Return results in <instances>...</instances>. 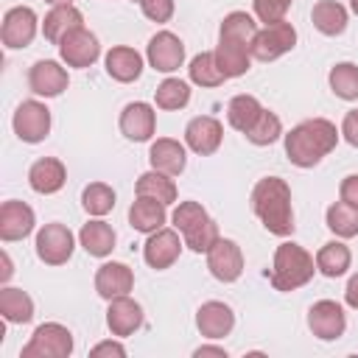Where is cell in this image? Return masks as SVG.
Returning a JSON list of instances; mask_svg holds the SVG:
<instances>
[{
	"label": "cell",
	"mask_w": 358,
	"mask_h": 358,
	"mask_svg": "<svg viewBox=\"0 0 358 358\" xmlns=\"http://www.w3.org/2000/svg\"><path fill=\"white\" fill-rule=\"evenodd\" d=\"M338 196H341L344 201H350V204H358V173H350V176L341 179Z\"/></svg>",
	"instance_id": "ee69618b"
},
{
	"label": "cell",
	"mask_w": 358,
	"mask_h": 358,
	"mask_svg": "<svg viewBox=\"0 0 358 358\" xmlns=\"http://www.w3.org/2000/svg\"><path fill=\"white\" fill-rule=\"evenodd\" d=\"M36 22H39V20H36L34 8H28V6H14V8H8L6 17H3V31H0L3 45L11 48V50L28 48V45L34 42V36H36Z\"/></svg>",
	"instance_id": "4fadbf2b"
},
{
	"label": "cell",
	"mask_w": 358,
	"mask_h": 358,
	"mask_svg": "<svg viewBox=\"0 0 358 358\" xmlns=\"http://www.w3.org/2000/svg\"><path fill=\"white\" fill-rule=\"evenodd\" d=\"M90 355H92V358H101V355H117V358H123V355H126V347H123L120 341H101V344L92 347Z\"/></svg>",
	"instance_id": "f6af8a7d"
},
{
	"label": "cell",
	"mask_w": 358,
	"mask_h": 358,
	"mask_svg": "<svg viewBox=\"0 0 358 358\" xmlns=\"http://www.w3.org/2000/svg\"><path fill=\"white\" fill-rule=\"evenodd\" d=\"M154 101H157L159 109H182L190 101V87L182 78H165L154 90Z\"/></svg>",
	"instance_id": "8d00e7d4"
},
{
	"label": "cell",
	"mask_w": 358,
	"mask_h": 358,
	"mask_svg": "<svg viewBox=\"0 0 358 358\" xmlns=\"http://www.w3.org/2000/svg\"><path fill=\"white\" fill-rule=\"evenodd\" d=\"M252 210L271 235L288 238L296 227L291 210V187L280 176H266L252 187Z\"/></svg>",
	"instance_id": "7a4b0ae2"
},
{
	"label": "cell",
	"mask_w": 358,
	"mask_h": 358,
	"mask_svg": "<svg viewBox=\"0 0 358 358\" xmlns=\"http://www.w3.org/2000/svg\"><path fill=\"white\" fill-rule=\"evenodd\" d=\"M330 90L344 101H355L358 98V64L352 62L336 64L330 70Z\"/></svg>",
	"instance_id": "74e56055"
},
{
	"label": "cell",
	"mask_w": 358,
	"mask_h": 358,
	"mask_svg": "<svg viewBox=\"0 0 358 358\" xmlns=\"http://www.w3.org/2000/svg\"><path fill=\"white\" fill-rule=\"evenodd\" d=\"M324 221H327V229L338 238H355L358 235V204H350V201H336L327 207L324 213Z\"/></svg>",
	"instance_id": "4dcf8cb0"
},
{
	"label": "cell",
	"mask_w": 358,
	"mask_h": 358,
	"mask_svg": "<svg viewBox=\"0 0 358 358\" xmlns=\"http://www.w3.org/2000/svg\"><path fill=\"white\" fill-rule=\"evenodd\" d=\"M280 134H282V123H280V117H277L274 112L263 109L260 117H257V120L252 123V129L246 131V140L255 143V145H271L274 140H280Z\"/></svg>",
	"instance_id": "ab89813d"
},
{
	"label": "cell",
	"mask_w": 358,
	"mask_h": 358,
	"mask_svg": "<svg viewBox=\"0 0 358 358\" xmlns=\"http://www.w3.org/2000/svg\"><path fill=\"white\" fill-rule=\"evenodd\" d=\"M134 288V274L126 263H103L98 271H95V291L98 296L103 299H115V296H123Z\"/></svg>",
	"instance_id": "44dd1931"
},
{
	"label": "cell",
	"mask_w": 358,
	"mask_h": 358,
	"mask_svg": "<svg viewBox=\"0 0 358 358\" xmlns=\"http://www.w3.org/2000/svg\"><path fill=\"white\" fill-rule=\"evenodd\" d=\"M157 129V112L143 103V101H134V103H126L123 112H120V131L134 140V143H145Z\"/></svg>",
	"instance_id": "ffe728a7"
},
{
	"label": "cell",
	"mask_w": 358,
	"mask_h": 358,
	"mask_svg": "<svg viewBox=\"0 0 358 358\" xmlns=\"http://www.w3.org/2000/svg\"><path fill=\"white\" fill-rule=\"evenodd\" d=\"M336 143H338L336 123L324 117H310V120L296 123L285 134V157L296 168H313L336 148Z\"/></svg>",
	"instance_id": "6da1fadb"
},
{
	"label": "cell",
	"mask_w": 358,
	"mask_h": 358,
	"mask_svg": "<svg viewBox=\"0 0 358 358\" xmlns=\"http://www.w3.org/2000/svg\"><path fill=\"white\" fill-rule=\"evenodd\" d=\"M196 358H204V355H215V358H227V350L224 347H210V344H204V347H199L196 352H193Z\"/></svg>",
	"instance_id": "7dc6e473"
},
{
	"label": "cell",
	"mask_w": 358,
	"mask_h": 358,
	"mask_svg": "<svg viewBox=\"0 0 358 358\" xmlns=\"http://www.w3.org/2000/svg\"><path fill=\"white\" fill-rule=\"evenodd\" d=\"M129 224L137 232H148V235L157 232L165 224V204L157 199L137 196V201H131V207H129Z\"/></svg>",
	"instance_id": "4316f807"
},
{
	"label": "cell",
	"mask_w": 358,
	"mask_h": 358,
	"mask_svg": "<svg viewBox=\"0 0 358 358\" xmlns=\"http://www.w3.org/2000/svg\"><path fill=\"white\" fill-rule=\"evenodd\" d=\"M34 224H36V215L25 201H17V199L3 201V207H0V238L6 243L28 238L34 232Z\"/></svg>",
	"instance_id": "2e32d148"
},
{
	"label": "cell",
	"mask_w": 358,
	"mask_h": 358,
	"mask_svg": "<svg viewBox=\"0 0 358 358\" xmlns=\"http://www.w3.org/2000/svg\"><path fill=\"white\" fill-rule=\"evenodd\" d=\"M140 8L151 22H168L173 17V0H140Z\"/></svg>",
	"instance_id": "b9f144b4"
},
{
	"label": "cell",
	"mask_w": 358,
	"mask_h": 358,
	"mask_svg": "<svg viewBox=\"0 0 358 358\" xmlns=\"http://www.w3.org/2000/svg\"><path fill=\"white\" fill-rule=\"evenodd\" d=\"M64 179H67V171H64L62 159H56V157H42L28 171V185L42 196L59 193L64 187Z\"/></svg>",
	"instance_id": "cb8c5ba5"
},
{
	"label": "cell",
	"mask_w": 358,
	"mask_h": 358,
	"mask_svg": "<svg viewBox=\"0 0 358 358\" xmlns=\"http://www.w3.org/2000/svg\"><path fill=\"white\" fill-rule=\"evenodd\" d=\"M179 252H182V241H179V229H165L159 227L157 232L148 235L145 246H143V257L151 268L162 271V268H171L176 260H179Z\"/></svg>",
	"instance_id": "5bb4252c"
},
{
	"label": "cell",
	"mask_w": 358,
	"mask_h": 358,
	"mask_svg": "<svg viewBox=\"0 0 358 358\" xmlns=\"http://www.w3.org/2000/svg\"><path fill=\"white\" fill-rule=\"evenodd\" d=\"M0 313L11 324H25L34 319V299L22 288H3L0 291Z\"/></svg>",
	"instance_id": "f546056e"
},
{
	"label": "cell",
	"mask_w": 358,
	"mask_h": 358,
	"mask_svg": "<svg viewBox=\"0 0 358 358\" xmlns=\"http://www.w3.org/2000/svg\"><path fill=\"white\" fill-rule=\"evenodd\" d=\"M137 3H140V0H137Z\"/></svg>",
	"instance_id": "816d5d0a"
},
{
	"label": "cell",
	"mask_w": 358,
	"mask_h": 358,
	"mask_svg": "<svg viewBox=\"0 0 358 358\" xmlns=\"http://www.w3.org/2000/svg\"><path fill=\"white\" fill-rule=\"evenodd\" d=\"M260 112H263V106H260V101L255 95H235L229 101V106H227V120H229L232 129L246 134L252 129V123L260 117Z\"/></svg>",
	"instance_id": "836d02e7"
},
{
	"label": "cell",
	"mask_w": 358,
	"mask_h": 358,
	"mask_svg": "<svg viewBox=\"0 0 358 358\" xmlns=\"http://www.w3.org/2000/svg\"><path fill=\"white\" fill-rule=\"evenodd\" d=\"M313 271H316V257L305 246L285 241L274 252V266H271L268 282L274 285V291H296L313 280Z\"/></svg>",
	"instance_id": "3957f363"
},
{
	"label": "cell",
	"mask_w": 358,
	"mask_h": 358,
	"mask_svg": "<svg viewBox=\"0 0 358 358\" xmlns=\"http://www.w3.org/2000/svg\"><path fill=\"white\" fill-rule=\"evenodd\" d=\"M196 327L201 336L207 338H224L229 336V330L235 327V313L227 302H218V299H210L199 308L196 313Z\"/></svg>",
	"instance_id": "d6986e66"
},
{
	"label": "cell",
	"mask_w": 358,
	"mask_h": 358,
	"mask_svg": "<svg viewBox=\"0 0 358 358\" xmlns=\"http://www.w3.org/2000/svg\"><path fill=\"white\" fill-rule=\"evenodd\" d=\"M255 34H257V22L246 11H229L224 17V22H221V31H218V36L235 39V42H246L249 48H252Z\"/></svg>",
	"instance_id": "d590c367"
},
{
	"label": "cell",
	"mask_w": 358,
	"mask_h": 358,
	"mask_svg": "<svg viewBox=\"0 0 358 358\" xmlns=\"http://www.w3.org/2000/svg\"><path fill=\"white\" fill-rule=\"evenodd\" d=\"M187 73H190V81H193V84H199V87H218V84H224V81H227V76L221 73V67H218V62H215V53H213V50H204V53L193 56V62H190Z\"/></svg>",
	"instance_id": "e575fe53"
},
{
	"label": "cell",
	"mask_w": 358,
	"mask_h": 358,
	"mask_svg": "<svg viewBox=\"0 0 358 358\" xmlns=\"http://www.w3.org/2000/svg\"><path fill=\"white\" fill-rule=\"evenodd\" d=\"M11 123H14V134L22 143H42L50 131V109L39 101H22Z\"/></svg>",
	"instance_id": "ba28073f"
},
{
	"label": "cell",
	"mask_w": 358,
	"mask_h": 358,
	"mask_svg": "<svg viewBox=\"0 0 358 358\" xmlns=\"http://www.w3.org/2000/svg\"><path fill=\"white\" fill-rule=\"evenodd\" d=\"M48 3H53V6H64V3H70V0H48Z\"/></svg>",
	"instance_id": "681fc988"
},
{
	"label": "cell",
	"mask_w": 358,
	"mask_h": 358,
	"mask_svg": "<svg viewBox=\"0 0 358 358\" xmlns=\"http://www.w3.org/2000/svg\"><path fill=\"white\" fill-rule=\"evenodd\" d=\"M296 45V31L291 22L280 20V22H271L266 28H260L252 39V59L257 62H274L280 59L282 53L294 50Z\"/></svg>",
	"instance_id": "8992f818"
},
{
	"label": "cell",
	"mask_w": 358,
	"mask_h": 358,
	"mask_svg": "<svg viewBox=\"0 0 358 358\" xmlns=\"http://www.w3.org/2000/svg\"><path fill=\"white\" fill-rule=\"evenodd\" d=\"M78 241H81V246H84L87 255H92V257H106V255L115 249V229H112L106 221H90V224L81 227Z\"/></svg>",
	"instance_id": "f1b7e54d"
},
{
	"label": "cell",
	"mask_w": 358,
	"mask_h": 358,
	"mask_svg": "<svg viewBox=\"0 0 358 358\" xmlns=\"http://www.w3.org/2000/svg\"><path fill=\"white\" fill-rule=\"evenodd\" d=\"M73 246H76L73 232H70L64 224H59V221H50V224H45V227L36 232V255H39V260L48 263V266H62V263H67L70 255H73Z\"/></svg>",
	"instance_id": "52a82bcc"
},
{
	"label": "cell",
	"mask_w": 358,
	"mask_h": 358,
	"mask_svg": "<svg viewBox=\"0 0 358 358\" xmlns=\"http://www.w3.org/2000/svg\"><path fill=\"white\" fill-rule=\"evenodd\" d=\"M143 324V308L140 302H134L129 294L123 296H115L109 299V308H106V327L112 330V336H131L134 330H140Z\"/></svg>",
	"instance_id": "e0dca14e"
},
{
	"label": "cell",
	"mask_w": 358,
	"mask_h": 358,
	"mask_svg": "<svg viewBox=\"0 0 358 358\" xmlns=\"http://www.w3.org/2000/svg\"><path fill=\"white\" fill-rule=\"evenodd\" d=\"M213 53H215V62H218V67L227 78H238L252 67V48L246 42L218 36V45H215Z\"/></svg>",
	"instance_id": "7402d4cb"
},
{
	"label": "cell",
	"mask_w": 358,
	"mask_h": 358,
	"mask_svg": "<svg viewBox=\"0 0 358 358\" xmlns=\"http://www.w3.org/2000/svg\"><path fill=\"white\" fill-rule=\"evenodd\" d=\"M173 227L182 232L185 246L193 252H210V246L221 238L218 224L207 215V210L199 201H182L173 210Z\"/></svg>",
	"instance_id": "277c9868"
},
{
	"label": "cell",
	"mask_w": 358,
	"mask_h": 358,
	"mask_svg": "<svg viewBox=\"0 0 358 358\" xmlns=\"http://www.w3.org/2000/svg\"><path fill=\"white\" fill-rule=\"evenodd\" d=\"M106 73L120 81V84H129V81H137L140 73H143V56L134 50V48H126V45H117L106 53Z\"/></svg>",
	"instance_id": "484cf974"
},
{
	"label": "cell",
	"mask_w": 358,
	"mask_h": 358,
	"mask_svg": "<svg viewBox=\"0 0 358 358\" xmlns=\"http://www.w3.org/2000/svg\"><path fill=\"white\" fill-rule=\"evenodd\" d=\"M350 6H352V11L358 14V0H350Z\"/></svg>",
	"instance_id": "f907efd6"
},
{
	"label": "cell",
	"mask_w": 358,
	"mask_h": 358,
	"mask_svg": "<svg viewBox=\"0 0 358 358\" xmlns=\"http://www.w3.org/2000/svg\"><path fill=\"white\" fill-rule=\"evenodd\" d=\"M221 140H224V126L215 117H210V115H199V117H193L185 126V143H187V148L196 151V154H201V157L215 154L218 145H221Z\"/></svg>",
	"instance_id": "9a60e30c"
},
{
	"label": "cell",
	"mask_w": 358,
	"mask_h": 358,
	"mask_svg": "<svg viewBox=\"0 0 358 358\" xmlns=\"http://www.w3.org/2000/svg\"><path fill=\"white\" fill-rule=\"evenodd\" d=\"M148 162L154 171H162L168 176H176L185 171L187 165V154H185V145L179 140H171V137H159L157 143H151L148 148Z\"/></svg>",
	"instance_id": "603a6c76"
},
{
	"label": "cell",
	"mask_w": 358,
	"mask_h": 358,
	"mask_svg": "<svg viewBox=\"0 0 358 358\" xmlns=\"http://www.w3.org/2000/svg\"><path fill=\"white\" fill-rule=\"evenodd\" d=\"M134 190H137V196L157 199L162 204L176 201V185H173V179L168 173H162V171H154V168L137 179V187Z\"/></svg>",
	"instance_id": "d6a6232c"
},
{
	"label": "cell",
	"mask_w": 358,
	"mask_h": 358,
	"mask_svg": "<svg viewBox=\"0 0 358 358\" xmlns=\"http://www.w3.org/2000/svg\"><path fill=\"white\" fill-rule=\"evenodd\" d=\"M145 56H148V64L159 73H173L182 67L185 62V42L171 34V31H159L148 39V48H145Z\"/></svg>",
	"instance_id": "7c38bea8"
},
{
	"label": "cell",
	"mask_w": 358,
	"mask_h": 358,
	"mask_svg": "<svg viewBox=\"0 0 358 358\" xmlns=\"http://www.w3.org/2000/svg\"><path fill=\"white\" fill-rule=\"evenodd\" d=\"M341 134H344V140H347L350 145L358 148V109H352V112L344 115V120H341Z\"/></svg>",
	"instance_id": "7bdbcfd3"
},
{
	"label": "cell",
	"mask_w": 358,
	"mask_h": 358,
	"mask_svg": "<svg viewBox=\"0 0 358 358\" xmlns=\"http://www.w3.org/2000/svg\"><path fill=\"white\" fill-rule=\"evenodd\" d=\"M59 53L67 67H90L101 56V45H98V36L81 25L59 42Z\"/></svg>",
	"instance_id": "8fae6325"
},
{
	"label": "cell",
	"mask_w": 358,
	"mask_h": 358,
	"mask_svg": "<svg viewBox=\"0 0 358 358\" xmlns=\"http://www.w3.org/2000/svg\"><path fill=\"white\" fill-rule=\"evenodd\" d=\"M308 327L313 330L316 338L322 341H336L344 336L347 330V316H344V308L333 299H319L310 305L308 310Z\"/></svg>",
	"instance_id": "9c48e42d"
},
{
	"label": "cell",
	"mask_w": 358,
	"mask_h": 358,
	"mask_svg": "<svg viewBox=\"0 0 358 358\" xmlns=\"http://www.w3.org/2000/svg\"><path fill=\"white\" fill-rule=\"evenodd\" d=\"M291 3H294V0H252L257 20L266 22V25L285 20V11L291 8Z\"/></svg>",
	"instance_id": "60d3db41"
},
{
	"label": "cell",
	"mask_w": 358,
	"mask_h": 358,
	"mask_svg": "<svg viewBox=\"0 0 358 358\" xmlns=\"http://www.w3.org/2000/svg\"><path fill=\"white\" fill-rule=\"evenodd\" d=\"M81 25H84V14H81L76 6L64 3V6H53V8L45 14L42 34H45V39H48L50 45H59L70 31H76V28H81Z\"/></svg>",
	"instance_id": "d4e9b609"
},
{
	"label": "cell",
	"mask_w": 358,
	"mask_h": 358,
	"mask_svg": "<svg viewBox=\"0 0 358 358\" xmlns=\"http://www.w3.org/2000/svg\"><path fill=\"white\" fill-rule=\"evenodd\" d=\"M73 352V333L59 322H45L22 347V358H67Z\"/></svg>",
	"instance_id": "5b68a950"
},
{
	"label": "cell",
	"mask_w": 358,
	"mask_h": 358,
	"mask_svg": "<svg viewBox=\"0 0 358 358\" xmlns=\"http://www.w3.org/2000/svg\"><path fill=\"white\" fill-rule=\"evenodd\" d=\"M344 299H347V305H350V308H355V310H358V274H352V277L347 280Z\"/></svg>",
	"instance_id": "bcb514c9"
},
{
	"label": "cell",
	"mask_w": 358,
	"mask_h": 358,
	"mask_svg": "<svg viewBox=\"0 0 358 358\" xmlns=\"http://www.w3.org/2000/svg\"><path fill=\"white\" fill-rule=\"evenodd\" d=\"M350 246H344L341 241H330L316 252V271H322L324 277H341L350 268Z\"/></svg>",
	"instance_id": "1f68e13d"
},
{
	"label": "cell",
	"mask_w": 358,
	"mask_h": 358,
	"mask_svg": "<svg viewBox=\"0 0 358 358\" xmlns=\"http://www.w3.org/2000/svg\"><path fill=\"white\" fill-rule=\"evenodd\" d=\"M207 268L221 282H235L243 271V252L235 241L218 238L207 252Z\"/></svg>",
	"instance_id": "30bf717a"
},
{
	"label": "cell",
	"mask_w": 358,
	"mask_h": 358,
	"mask_svg": "<svg viewBox=\"0 0 358 358\" xmlns=\"http://www.w3.org/2000/svg\"><path fill=\"white\" fill-rule=\"evenodd\" d=\"M28 87L36 95L56 98V95H62L67 90V70L53 59H39L28 73Z\"/></svg>",
	"instance_id": "ac0fdd59"
},
{
	"label": "cell",
	"mask_w": 358,
	"mask_h": 358,
	"mask_svg": "<svg viewBox=\"0 0 358 358\" xmlns=\"http://www.w3.org/2000/svg\"><path fill=\"white\" fill-rule=\"evenodd\" d=\"M81 204H84V210L90 215L101 218L115 207V190L109 185H103V182H90L84 187V193H81Z\"/></svg>",
	"instance_id": "f35d334b"
},
{
	"label": "cell",
	"mask_w": 358,
	"mask_h": 358,
	"mask_svg": "<svg viewBox=\"0 0 358 358\" xmlns=\"http://www.w3.org/2000/svg\"><path fill=\"white\" fill-rule=\"evenodd\" d=\"M11 271H14V268H11V257H8L6 252H3V271H0V280L6 282V280L11 277Z\"/></svg>",
	"instance_id": "c3c4849f"
},
{
	"label": "cell",
	"mask_w": 358,
	"mask_h": 358,
	"mask_svg": "<svg viewBox=\"0 0 358 358\" xmlns=\"http://www.w3.org/2000/svg\"><path fill=\"white\" fill-rule=\"evenodd\" d=\"M310 20H313L319 34L338 36L347 28V8L341 3H336V0H319L313 6V11H310Z\"/></svg>",
	"instance_id": "83f0119b"
}]
</instances>
